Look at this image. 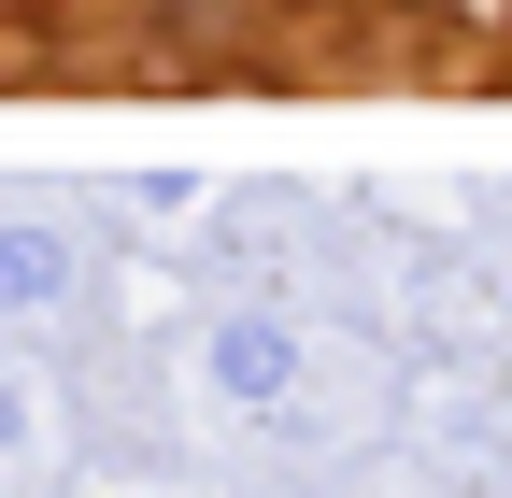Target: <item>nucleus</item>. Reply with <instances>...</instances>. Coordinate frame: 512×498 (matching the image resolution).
Instances as JSON below:
<instances>
[{"instance_id": "nucleus-1", "label": "nucleus", "mask_w": 512, "mask_h": 498, "mask_svg": "<svg viewBox=\"0 0 512 498\" xmlns=\"http://www.w3.org/2000/svg\"><path fill=\"white\" fill-rule=\"evenodd\" d=\"M285 385H299V342H285L271 314H228V328H214V399H242V413H271Z\"/></svg>"}, {"instance_id": "nucleus-2", "label": "nucleus", "mask_w": 512, "mask_h": 498, "mask_svg": "<svg viewBox=\"0 0 512 498\" xmlns=\"http://www.w3.org/2000/svg\"><path fill=\"white\" fill-rule=\"evenodd\" d=\"M72 299V257H57V228H15V314H57Z\"/></svg>"}]
</instances>
